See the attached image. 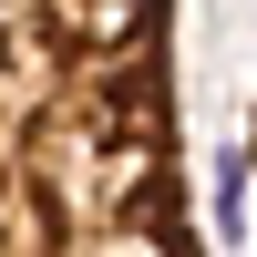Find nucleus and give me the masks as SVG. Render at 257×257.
Returning a JSON list of instances; mask_svg holds the SVG:
<instances>
[{"label":"nucleus","instance_id":"nucleus-2","mask_svg":"<svg viewBox=\"0 0 257 257\" xmlns=\"http://www.w3.org/2000/svg\"><path fill=\"white\" fill-rule=\"evenodd\" d=\"M247 185H257V113H247Z\"/></svg>","mask_w":257,"mask_h":257},{"label":"nucleus","instance_id":"nucleus-1","mask_svg":"<svg viewBox=\"0 0 257 257\" xmlns=\"http://www.w3.org/2000/svg\"><path fill=\"white\" fill-rule=\"evenodd\" d=\"M0 257H206L175 0H0Z\"/></svg>","mask_w":257,"mask_h":257}]
</instances>
